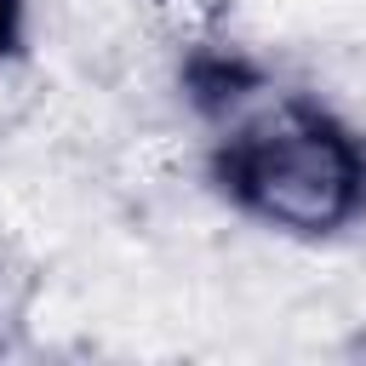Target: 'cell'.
I'll return each mask as SVG.
<instances>
[{
  "label": "cell",
  "instance_id": "obj_1",
  "mask_svg": "<svg viewBox=\"0 0 366 366\" xmlns=\"http://www.w3.org/2000/svg\"><path fill=\"white\" fill-rule=\"evenodd\" d=\"M252 103L223 114L229 126L206 160L212 189L240 217L297 240L355 229L366 217V137L303 92H280L263 109Z\"/></svg>",
  "mask_w": 366,
  "mask_h": 366
},
{
  "label": "cell",
  "instance_id": "obj_2",
  "mask_svg": "<svg viewBox=\"0 0 366 366\" xmlns=\"http://www.w3.org/2000/svg\"><path fill=\"white\" fill-rule=\"evenodd\" d=\"M183 92H189V103H194L200 114L223 120V114H234L240 103H252L257 92H269V80H263L257 63H246V57H234V51H194V57L183 63Z\"/></svg>",
  "mask_w": 366,
  "mask_h": 366
},
{
  "label": "cell",
  "instance_id": "obj_3",
  "mask_svg": "<svg viewBox=\"0 0 366 366\" xmlns=\"http://www.w3.org/2000/svg\"><path fill=\"white\" fill-rule=\"evenodd\" d=\"M29 51V0H0V63Z\"/></svg>",
  "mask_w": 366,
  "mask_h": 366
},
{
  "label": "cell",
  "instance_id": "obj_4",
  "mask_svg": "<svg viewBox=\"0 0 366 366\" xmlns=\"http://www.w3.org/2000/svg\"><path fill=\"white\" fill-rule=\"evenodd\" d=\"M200 6H223V0H200Z\"/></svg>",
  "mask_w": 366,
  "mask_h": 366
}]
</instances>
